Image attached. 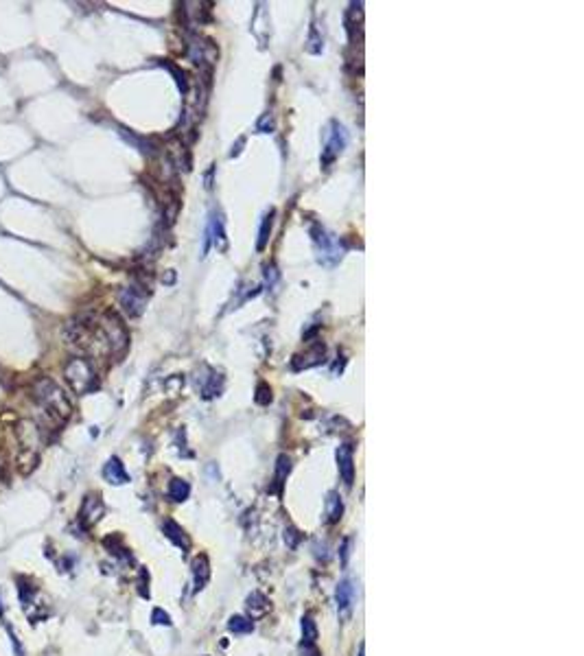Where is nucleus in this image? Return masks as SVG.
<instances>
[{
  "mask_svg": "<svg viewBox=\"0 0 584 656\" xmlns=\"http://www.w3.org/2000/svg\"><path fill=\"white\" fill-rule=\"evenodd\" d=\"M271 223H273V210H269L265 217H263V223H260V232H258V252H263L267 247V241H269V234H271Z\"/></svg>",
  "mask_w": 584,
  "mask_h": 656,
  "instance_id": "6ab92c4d",
  "label": "nucleus"
},
{
  "mask_svg": "<svg viewBox=\"0 0 584 656\" xmlns=\"http://www.w3.org/2000/svg\"><path fill=\"white\" fill-rule=\"evenodd\" d=\"M149 300V291H145V287H138V284H129L121 293H118V302H121V308L129 315V317H138L142 315Z\"/></svg>",
  "mask_w": 584,
  "mask_h": 656,
  "instance_id": "39448f33",
  "label": "nucleus"
},
{
  "mask_svg": "<svg viewBox=\"0 0 584 656\" xmlns=\"http://www.w3.org/2000/svg\"><path fill=\"white\" fill-rule=\"evenodd\" d=\"M256 403L258 405H267L269 400H271V389H269V385L267 383H260L258 387H256Z\"/></svg>",
  "mask_w": 584,
  "mask_h": 656,
  "instance_id": "393cba45",
  "label": "nucleus"
},
{
  "mask_svg": "<svg viewBox=\"0 0 584 656\" xmlns=\"http://www.w3.org/2000/svg\"><path fill=\"white\" fill-rule=\"evenodd\" d=\"M204 372L206 374L197 376V387H199L201 396H204V398H212L223 389V376L212 367H204Z\"/></svg>",
  "mask_w": 584,
  "mask_h": 656,
  "instance_id": "0eeeda50",
  "label": "nucleus"
},
{
  "mask_svg": "<svg viewBox=\"0 0 584 656\" xmlns=\"http://www.w3.org/2000/svg\"><path fill=\"white\" fill-rule=\"evenodd\" d=\"M337 468L346 486L355 484V457H352V446L341 444L337 449Z\"/></svg>",
  "mask_w": 584,
  "mask_h": 656,
  "instance_id": "6e6552de",
  "label": "nucleus"
},
{
  "mask_svg": "<svg viewBox=\"0 0 584 656\" xmlns=\"http://www.w3.org/2000/svg\"><path fill=\"white\" fill-rule=\"evenodd\" d=\"M64 378L68 387L73 389L79 396L83 394H90L99 387V376L97 370H94L90 359H83V357H75L64 365Z\"/></svg>",
  "mask_w": 584,
  "mask_h": 656,
  "instance_id": "f03ea898",
  "label": "nucleus"
},
{
  "mask_svg": "<svg viewBox=\"0 0 584 656\" xmlns=\"http://www.w3.org/2000/svg\"><path fill=\"white\" fill-rule=\"evenodd\" d=\"M348 550H350V539H346V541L341 543V563H344V565L348 563V554H350Z\"/></svg>",
  "mask_w": 584,
  "mask_h": 656,
  "instance_id": "cd10ccee",
  "label": "nucleus"
},
{
  "mask_svg": "<svg viewBox=\"0 0 584 656\" xmlns=\"http://www.w3.org/2000/svg\"><path fill=\"white\" fill-rule=\"evenodd\" d=\"M31 394H33L35 403H38L49 416H53L57 422L68 420L70 414H73V403H70L68 394L49 376L35 378L33 385H31Z\"/></svg>",
  "mask_w": 584,
  "mask_h": 656,
  "instance_id": "f257e3e1",
  "label": "nucleus"
},
{
  "mask_svg": "<svg viewBox=\"0 0 584 656\" xmlns=\"http://www.w3.org/2000/svg\"><path fill=\"white\" fill-rule=\"evenodd\" d=\"M103 504H101V499L97 497V495H90V497H86V501H83V508H81V521L86 523V525H94L97 523L101 517H103Z\"/></svg>",
  "mask_w": 584,
  "mask_h": 656,
  "instance_id": "ddd939ff",
  "label": "nucleus"
},
{
  "mask_svg": "<svg viewBox=\"0 0 584 656\" xmlns=\"http://www.w3.org/2000/svg\"><path fill=\"white\" fill-rule=\"evenodd\" d=\"M291 471V460L287 455H280L278 457V464H276V484L280 486L284 479H287V475Z\"/></svg>",
  "mask_w": 584,
  "mask_h": 656,
  "instance_id": "4be33fe9",
  "label": "nucleus"
},
{
  "mask_svg": "<svg viewBox=\"0 0 584 656\" xmlns=\"http://www.w3.org/2000/svg\"><path fill=\"white\" fill-rule=\"evenodd\" d=\"M324 357H326L324 343L317 341V343H313L304 354H297V357H295V359H293V367H295V370H306V367L319 365L322 361H324Z\"/></svg>",
  "mask_w": 584,
  "mask_h": 656,
  "instance_id": "1a4fd4ad",
  "label": "nucleus"
},
{
  "mask_svg": "<svg viewBox=\"0 0 584 656\" xmlns=\"http://www.w3.org/2000/svg\"><path fill=\"white\" fill-rule=\"evenodd\" d=\"M335 598H337V611H339V615L346 619L350 615V608H352V600H355V587H352V582L350 580H344V582H339V587H337V593H335Z\"/></svg>",
  "mask_w": 584,
  "mask_h": 656,
  "instance_id": "9d476101",
  "label": "nucleus"
},
{
  "mask_svg": "<svg viewBox=\"0 0 584 656\" xmlns=\"http://www.w3.org/2000/svg\"><path fill=\"white\" fill-rule=\"evenodd\" d=\"M302 639H304V643H308V646H313V643L317 641V626L308 615L302 617Z\"/></svg>",
  "mask_w": 584,
  "mask_h": 656,
  "instance_id": "412c9836",
  "label": "nucleus"
},
{
  "mask_svg": "<svg viewBox=\"0 0 584 656\" xmlns=\"http://www.w3.org/2000/svg\"><path fill=\"white\" fill-rule=\"evenodd\" d=\"M306 51L313 53V55H317V53L324 51V40H322L319 35H317V29H315V27L311 29V38H308V42H306Z\"/></svg>",
  "mask_w": 584,
  "mask_h": 656,
  "instance_id": "5701e85b",
  "label": "nucleus"
},
{
  "mask_svg": "<svg viewBox=\"0 0 584 656\" xmlns=\"http://www.w3.org/2000/svg\"><path fill=\"white\" fill-rule=\"evenodd\" d=\"M287 539H289V547H295V543H297L300 536H297V532L293 528H289V530H284V541H287Z\"/></svg>",
  "mask_w": 584,
  "mask_h": 656,
  "instance_id": "bb28decb",
  "label": "nucleus"
},
{
  "mask_svg": "<svg viewBox=\"0 0 584 656\" xmlns=\"http://www.w3.org/2000/svg\"><path fill=\"white\" fill-rule=\"evenodd\" d=\"M228 628H230V632H234V635H247V632H252L254 624L249 622L247 617L234 615V617H230V622H228Z\"/></svg>",
  "mask_w": 584,
  "mask_h": 656,
  "instance_id": "aec40b11",
  "label": "nucleus"
},
{
  "mask_svg": "<svg viewBox=\"0 0 584 656\" xmlns=\"http://www.w3.org/2000/svg\"><path fill=\"white\" fill-rule=\"evenodd\" d=\"M311 238L317 247V260L324 265H335L344 256V247L339 245V238L328 234L322 225H313L311 228Z\"/></svg>",
  "mask_w": 584,
  "mask_h": 656,
  "instance_id": "7ed1b4c3",
  "label": "nucleus"
},
{
  "mask_svg": "<svg viewBox=\"0 0 584 656\" xmlns=\"http://www.w3.org/2000/svg\"><path fill=\"white\" fill-rule=\"evenodd\" d=\"M188 495H190L188 482H184V479H171V484H169V497H171V501H175V504H182V501L188 499Z\"/></svg>",
  "mask_w": 584,
  "mask_h": 656,
  "instance_id": "a211bd4d",
  "label": "nucleus"
},
{
  "mask_svg": "<svg viewBox=\"0 0 584 656\" xmlns=\"http://www.w3.org/2000/svg\"><path fill=\"white\" fill-rule=\"evenodd\" d=\"M151 619H153V624H158V626H171V617H169V613H164L162 608H156V611L151 613Z\"/></svg>",
  "mask_w": 584,
  "mask_h": 656,
  "instance_id": "a878e982",
  "label": "nucleus"
},
{
  "mask_svg": "<svg viewBox=\"0 0 584 656\" xmlns=\"http://www.w3.org/2000/svg\"><path fill=\"white\" fill-rule=\"evenodd\" d=\"M162 530H164V536L169 539L173 545H177V547H182V550H188L190 547V543H188V536H186V532L177 525L175 521H164V525H162Z\"/></svg>",
  "mask_w": 584,
  "mask_h": 656,
  "instance_id": "4468645a",
  "label": "nucleus"
},
{
  "mask_svg": "<svg viewBox=\"0 0 584 656\" xmlns=\"http://www.w3.org/2000/svg\"><path fill=\"white\" fill-rule=\"evenodd\" d=\"M18 438H20V444L25 446L27 451L35 453V449L40 446V429L38 425L33 422H20V429H18Z\"/></svg>",
  "mask_w": 584,
  "mask_h": 656,
  "instance_id": "f8f14e48",
  "label": "nucleus"
},
{
  "mask_svg": "<svg viewBox=\"0 0 584 656\" xmlns=\"http://www.w3.org/2000/svg\"><path fill=\"white\" fill-rule=\"evenodd\" d=\"M7 632H9V639H11V643H14V650H16V654L18 656H25V650H22V646L16 641V637H14V632H11V628H7Z\"/></svg>",
  "mask_w": 584,
  "mask_h": 656,
  "instance_id": "c85d7f7f",
  "label": "nucleus"
},
{
  "mask_svg": "<svg viewBox=\"0 0 584 656\" xmlns=\"http://www.w3.org/2000/svg\"><path fill=\"white\" fill-rule=\"evenodd\" d=\"M193 576H195V589H204V584L208 582L210 578V569H208V558L206 556H199L195 558L193 563Z\"/></svg>",
  "mask_w": 584,
  "mask_h": 656,
  "instance_id": "dca6fc26",
  "label": "nucleus"
},
{
  "mask_svg": "<svg viewBox=\"0 0 584 656\" xmlns=\"http://www.w3.org/2000/svg\"><path fill=\"white\" fill-rule=\"evenodd\" d=\"M273 127H276V121H273V114H263L258 118V123H256V129L260 131V134H269V131H273Z\"/></svg>",
  "mask_w": 584,
  "mask_h": 656,
  "instance_id": "b1692460",
  "label": "nucleus"
},
{
  "mask_svg": "<svg viewBox=\"0 0 584 656\" xmlns=\"http://www.w3.org/2000/svg\"><path fill=\"white\" fill-rule=\"evenodd\" d=\"M302 656H319V652L315 650V646H308V643H304V646H302Z\"/></svg>",
  "mask_w": 584,
  "mask_h": 656,
  "instance_id": "c756f323",
  "label": "nucleus"
},
{
  "mask_svg": "<svg viewBox=\"0 0 584 656\" xmlns=\"http://www.w3.org/2000/svg\"><path fill=\"white\" fill-rule=\"evenodd\" d=\"M103 477L110 484H114V486H121V484H127L129 482V475H127V471H125V466H123V462L118 460V457H110L107 460V464L103 466Z\"/></svg>",
  "mask_w": 584,
  "mask_h": 656,
  "instance_id": "9b49d317",
  "label": "nucleus"
},
{
  "mask_svg": "<svg viewBox=\"0 0 584 656\" xmlns=\"http://www.w3.org/2000/svg\"><path fill=\"white\" fill-rule=\"evenodd\" d=\"M341 512H344L341 497L337 493H328V497H326V521L328 523H337L341 519Z\"/></svg>",
  "mask_w": 584,
  "mask_h": 656,
  "instance_id": "f3484780",
  "label": "nucleus"
},
{
  "mask_svg": "<svg viewBox=\"0 0 584 656\" xmlns=\"http://www.w3.org/2000/svg\"><path fill=\"white\" fill-rule=\"evenodd\" d=\"M348 145V134H346V127L337 121H330L328 125V134H326V145L324 151H322V166L328 169V166L339 158V153Z\"/></svg>",
  "mask_w": 584,
  "mask_h": 656,
  "instance_id": "20e7f679",
  "label": "nucleus"
},
{
  "mask_svg": "<svg viewBox=\"0 0 584 656\" xmlns=\"http://www.w3.org/2000/svg\"><path fill=\"white\" fill-rule=\"evenodd\" d=\"M210 245L217 247L219 252H225V247H228V236H225V230H223L221 214H212L210 217L208 230H206V241H204V254L210 249Z\"/></svg>",
  "mask_w": 584,
  "mask_h": 656,
  "instance_id": "423d86ee",
  "label": "nucleus"
},
{
  "mask_svg": "<svg viewBox=\"0 0 584 656\" xmlns=\"http://www.w3.org/2000/svg\"><path fill=\"white\" fill-rule=\"evenodd\" d=\"M363 648H366L363 643H359V656H363Z\"/></svg>",
  "mask_w": 584,
  "mask_h": 656,
  "instance_id": "7c9ffc66",
  "label": "nucleus"
},
{
  "mask_svg": "<svg viewBox=\"0 0 584 656\" xmlns=\"http://www.w3.org/2000/svg\"><path fill=\"white\" fill-rule=\"evenodd\" d=\"M247 611L252 617H263L269 613V602L263 593H252L247 598Z\"/></svg>",
  "mask_w": 584,
  "mask_h": 656,
  "instance_id": "2eb2a0df",
  "label": "nucleus"
}]
</instances>
